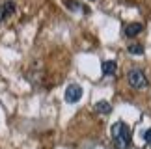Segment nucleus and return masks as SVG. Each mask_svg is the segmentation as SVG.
Wrapping results in <instances>:
<instances>
[{
	"instance_id": "0eeeda50",
	"label": "nucleus",
	"mask_w": 151,
	"mask_h": 149,
	"mask_svg": "<svg viewBox=\"0 0 151 149\" xmlns=\"http://www.w3.org/2000/svg\"><path fill=\"white\" fill-rule=\"evenodd\" d=\"M95 112L97 114H110L112 106H110L108 101H99V102H95Z\"/></svg>"
},
{
	"instance_id": "39448f33",
	"label": "nucleus",
	"mask_w": 151,
	"mask_h": 149,
	"mask_svg": "<svg viewBox=\"0 0 151 149\" xmlns=\"http://www.w3.org/2000/svg\"><path fill=\"white\" fill-rule=\"evenodd\" d=\"M116 69H118V64H116L114 60H106L101 64V71L104 77H112V74H116Z\"/></svg>"
},
{
	"instance_id": "9d476101",
	"label": "nucleus",
	"mask_w": 151,
	"mask_h": 149,
	"mask_svg": "<svg viewBox=\"0 0 151 149\" xmlns=\"http://www.w3.org/2000/svg\"><path fill=\"white\" fill-rule=\"evenodd\" d=\"M144 140H146L147 144H151V129H147L146 133H144Z\"/></svg>"
},
{
	"instance_id": "7ed1b4c3",
	"label": "nucleus",
	"mask_w": 151,
	"mask_h": 149,
	"mask_svg": "<svg viewBox=\"0 0 151 149\" xmlns=\"http://www.w3.org/2000/svg\"><path fill=\"white\" fill-rule=\"evenodd\" d=\"M82 99V88H80L78 84H69L67 90H65V101L75 105V102H78Z\"/></svg>"
},
{
	"instance_id": "6e6552de",
	"label": "nucleus",
	"mask_w": 151,
	"mask_h": 149,
	"mask_svg": "<svg viewBox=\"0 0 151 149\" xmlns=\"http://www.w3.org/2000/svg\"><path fill=\"white\" fill-rule=\"evenodd\" d=\"M127 50H129V54H134V56H142L144 54V47L140 43H131L129 47H127Z\"/></svg>"
},
{
	"instance_id": "f03ea898",
	"label": "nucleus",
	"mask_w": 151,
	"mask_h": 149,
	"mask_svg": "<svg viewBox=\"0 0 151 149\" xmlns=\"http://www.w3.org/2000/svg\"><path fill=\"white\" fill-rule=\"evenodd\" d=\"M127 82H129V86L134 88V90H144V88L149 86V80H147L146 73L142 69H131L127 73Z\"/></svg>"
},
{
	"instance_id": "20e7f679",
	"label": "nucleus",
	"mask_w": 151,
	"mask_h": 149,
	"mask_svg": "<svg viewBox=\"0 0 151 149\" xmlns=\"http://www.w3.org/2000/svg\"><path fill=\"white\" fill-rule=\"evenodd\" d=\"M142 30H144V24H140V22H131V24H127V26H125L123 34H125L127 37H136Z\"/></svg>"
},
{
	"instance_id": "f257e3e1",
	"label": "nucleus",
	"mask_w": 151,
	"mask_h": 149,
	"mask_svg": "<svg viewBox=\"0 0 151 149\" xmlns=\"http://www.w3.org/2000/svg\"><path fill=\"white\" fill-rule=\"evenodd\" d=\"M112 140H114L116 149H129L131 140H132L129 125L123 123V121H116L112 125Z\"/></svg>"
},
{
	"instance_id": "1a4fd4ad",
	"label": "nucleus",
	"mask_w": 151,
	"mask_h": 149,
	"mask_svg": "<svg viewBox=\"0 0 151 149\" xmlns=\"http://www.w3.org/2000/svg\"><path fill=\"white\" fill-rule=\"evenodd\" d=\"M63 4H65V6H67V8L71 9V11H78V9H84L82 6H80L78 2H75V0H63Z\"/></svg>"
},
{
	"instance_id": "9b49d317",
	"label": "nucleus",
	"mask_w": 151,
	"mask_h": 149,
	"mask_svg": "<svg viewBox=\"0 0 151 149\" xmlns=\"http://www.w3.org/2000/svg\"><path fill=\"white\" fill-rule=\"evenodd\" d=\"M4 19H6V17H4V13H2V9H0V22H2Z\"/></svg>"
},
{
	"instance_id": "423d86ee",
	"label": "nucleus",
	"mask_w": 151,
	"mask_h": 149,
	"mask_svg": "<svg viewBox=\"0 0 151 149\" xmlns=\"http://www.w3.org/2000/svg\"><path fill=\"white\" fill-rule=\"evenodd\" d=\"M0 9H2L4 17H11V15H15V2H13V0H6V2L0 6Z\"/></svg>"
}]
</instances>
